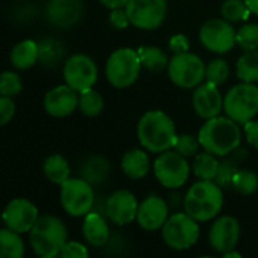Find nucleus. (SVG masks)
Returning <instances> with one entry per match:
<instances>
[{
  "label": "nucleus",
  "instance_id": "1",
  "mask_svg": "<svg viewBox=\"0 0 258 258\" xmlns=\"http://www.w3.org/2000/svg\"><path fill=\"white\" fill-rule=\"evenodd\" d=\"M198 139L206 151L218 157H225L239 148L242 142V130L239 122L230 116H215L207 119L200 128Z\"/></svg>",
  "mask_w": 258,
  "mask_h": 258
},
{
  "label": "nucleus",
  "instance_id": "2",
  "mask_svg": "<svg viewBox=\"0 0 258 258\" xmlns=\"http://www.w3.org/2000/svg\"><path fill=\"white\" fill-rule=\"evenodd\" d=\"M138 139L147 151L165 153L175 145V125L163 110H150L139 119Z\"/></svg>",
  "mask_w": 258,
  "mask_h": 258
},
{
  "label": "nucleus",
  "instance_id": "3",
  "mask_svg": "<svg viewBox=\"0 0 258 258\" xmlns=\"http://www.w3.org/2000/svg\"><path fill=\"white\" fill-rule=\"evenodd\" d=\"M184 210L198 222L215 219L224 206L222 187L212 180H200L184 197Z\"/></svg>",
  "mask_w": 258,
  "mask_h": 258
},
{
  "label": "nucleus",
  "instance_id": "4",
  "mask_svg": "<svg viewBox=\"0 0 258 258\" xmlns=\"http://www.w3.org/2000/svg\"><path fill=\"white\" fill-rule=\"evenodd\" d=\"M67 227L54 216H41L29 231V242L39 257L51 258L60 254L67 243Z\"/></svg>",
  "mask_w": 258,
  "mask_h": 258
},
{
  "label": "nucleus",
  "instance_id": "5",
  "mask_svg": "<svg viewBox=\"0 0 258 258\" xmlns=\"http://www.w3.org/2000/svg\"><path fill=\"white\" fill-rule=\"evenodd\" d=\"M142 62L139 53L133 48L124 47L115 50L106 63V77L109 83L118 89L132 86L141 73Z\"/></svg>",
  "mask_w": 258,
  "mask_h": 258
},
{
  "label": "nucleus",
  "instance_id": "6",
  "mask_svg": "<svg viewBox=\"0 0 258 258\" xmlns=\"http://www.w3.org/2000/svg\"><path fill=\"white\" fill-rule=\"evenodd\" d=\"M227 116L239 124H246L258 113V86L249 82L233 86L224 98Z\"/></svg>",
  "mask_w": 258,
  "mask_h": 258
},
{
  "label": "nucleus",
  "instance_id": "7",
  "mask_svg": "<svg viewBox=\"0 0 258 258\" xmlns=\"http://www.w3.org/2000/svg\"><path fill=\"white\" fill-rule=\"evenodd\" d=\"M165 243L174 251H186L200 239V225L189 213H175L162 227Z\"/></svg>",
  "mask_w": 258,
  "mask_h": 258
},
{
  "label": "nucleus",
  "instance_id": "8",
  "mask_svg": "<svg viewBox=\"0 0 258 258\" xmlns=\"http://www.w3.org/2000/svg\"><path fill=\"white\" fill-rule=\"evenodd\" d=\"M168 74L175 86L181 89H194L203 83L206 77V65L200 56L186 51L174 54L169 59Z\"/></svg>",
  "mask_w": 258,
  "mask_h": 258
},
{
  "label": "nucleus",
  "instance_id": "9",
  "mask_svg": "<svg viewBox=\"0 0 258 258\" xmlns=\"http://www.w3.org/2000/svg\"><path fill=\"white\" fill-rule=\"evenodd\" d=\"M60 204L70 216H86L95 204L92 184L85 178H68L60 184Z\"/></svg>",
  "mask_w": 258,
  "mask_h": 258
},
{
  "label": "nucleus",
  "instance_id": "10",
  "mask_svg": "<svg viewBox=\"0 0 258 258\" xmlns=\"http://www.w3.org/2000/svg\"><path fill=\"white\" fill-rule=\"evenodd\" d=\"M189 172L190 168L186 162V157H183L177 151L168 150L165 153H160V156L154 162V175L157 181L168 189L181 187L187 181Z\"/></svg>",
  "mask_w": 258,
  "mask_h": 258
},
{
  "label": "nucleus",
  "instance_id": "11",
  "mask_svg": "<svg viewBox=\"0 0 258 258\" xmlns=\"http://www.w3.org/2000/svg\"><path fill=\"white\" fill-rule=\"evenodd\" d=\"M125 11L130 23L142 30H154L160 27L168 14L166 0H128Z\"/></svg>",
  "mask_w": 258,
  "mask_h": 258
},
{
  "label": "nucleus",
  "instance_id": "12",
  "mask_svg": "<svg viewBox=\"0 0 258 258\" xmlns=\"http://www.w3.org/2000/svg\"><path fill=\"white\" fill-rule=\"evenodd\" d=\"M236 35L237 32L228 20L212 18L203 24L200 30V41L209 51L224 54L237 45Z\"/></svg>",
  "mask_w": 258,
  "mask_h": 258
},
{
  "label": "nucleus",
  "instance_id": "13",
  "mask_svg": "<svg viewBox=\"0 0 258 258\" xmlns=\"http://www.w3.org/2000/svg\"><path fill=\"white\" fill-rule=\"evenodd\" d=\"M63 79L77 92L91 89L98 80V68L86 54H73L63 65Z\"/></svg>",
  "mask_w": 258,
  "mask_h": 258
},
{
  "label": "nucleus",
  "instance_id": "14",
  "mask_svg": "<svg viewBox=\"0 0 258 258\" xmlns=\"http://www.w3.org/2000/svg\"><path fill=\"white\" fill-rule=\"evenodd\" d=\"M2 218L5 227L21 234L30 231L39 216L38 207L32 201L26 198H15L5 207Z\"/></svg>",
  "mask_w": 258,
  "mask_h": 258
},
{
  "label": "nucleus",
  "instance_id": "15",
  "mask_svg": "<svg viewBox=\"0 0 258 258\" xmlns=\"http://www.w3.org/2000/svg\"><path fill=\"white\" fill-rule=\"evenodd\" d=\"M139 204L130 190L113 192L106 203V215L116 225H128L138 218Z\"/></svg>",
  "mask_w": 258,
  "mask_h": 258
},
{
  "label": "nucleus",
  "instance_id": "16",
  "mask_svg": "<svg viewBox=\"0 0 258 258\" xmlns=\"http://www.w3.org/2000/svg\"><path fill=\"white\" fill-rule=\"evenodd\" d=\"M240 239V224L233 216L219 218L210 228L209 242L213 251L225 254L236 248Z\"/></svg>",
  "mask_w": 258,
  "mask_h": 258
},
{
  "label": "nucleus",
  "instance_id": "17",
  "mask_svg": "<svg viewBox=\"0 0 258 258\" xmlns=\"http://www.w3.org/2000/svg\"><path fill=\"white\" fill-rule=\"evenodd\" d=\"M79 94L70 85H59L44 97V109L50 116L65 118L79 107Z\"/></svg>",
  "mask_w": 258,
  "mask_h": 258
},
{
  "label": "nucleus",
  "instance_id": "18",
  "mask_svg": "<svg viewBox=\"0 0 258 258\" xmlns=\"http://www.w3.org/2000/svg\"><path fill=\"white\" fill-rule=\"evenodd\" d=\"M192 106L197 115L206 121L219 116L221 110L224 109V100L218 89V85L206 82L197 86L192 97Z\"/></svg>",
  "mask_w": 258,
  "mask_h": 258
},
{
  "label": "nucleus",
  "instance_id": "19",
  "mask_svg": "<svg viewBox=\"0 0 258 258\" xmlns=\"http://www.w3.org/2000/svg\"><path fill=\"white\" fill-rule=\"evenodd\" d=\"M82 0H48L45 6L47 20L60 29H68L79 23L83 15Z\"/></svg>",
  "mask_w": 258,
  "mask_h": 258
},
{
  "label": "nucleus",
  "instance_id": "20",
  "mask_svg": "<svg viewBox=\"0 0 258 258\" xmlns=\"http://www.w3.org/2000/svg\"><path fill=\"white\" fill-rule=\"evenodd\" d=\"M169 218L168 204L163 198L157 195H150L139 204L138 210V224L147 231H156L165 225Z\"/></svg>",
  "mask_w": 258,
  "mask_h": 258
},
{
  "label": "nucleus",
  "instance_id": "21",
  "mask_svg": "<svg viewBox=\"0 0 258 258\" xmlns=\"http://www.w3.org/2000/svg\"><path fill=\"white\" fill-rule=\"evenodd\" d=\"M83 237L85 240L95 246V248H101L104 246L109 239H110V230L109 225L106 222V219L98 213V212H89L85 216L83 221Z\"/></svg>",
  "mask_w": 258,
  "mask_h": 258
},
{
  "label": "nucleus",
  "instance_id": "22",
  "mask_svg": "<svg viewBox=\"0 0 258 258\" xmlns=\"http://www.w3.org/2000/svg\"><path fill=\"white\" fill-rule=\"evenodd\" d=\"M121 168L128 178L141 180L150 171V160L144 150H128L121 159Z\"/></svg>",
  "mask_w": 258,
  "mask_h": 258
},
{
  "label": "nucleus",
  "instance_id": "23",
  "mask_svg": "<svg viewBox=\"0 0 258 258\" xmlns=\"http://www.w3.org/2000/svg\"><path fill=\"white\" fill-rule=\"evenodd\" d=\"M39 59V44L32 39L20 41L11 50V63L17 70H29Z\"/></svg>",
  "mask_w": 258,
  "mask_h": 258
},
{
  "label": "nucleus",
  "instance_id": "24",
  "mask_svg": "<svg viewBox=\"0 0 258 258\" xmlns=\"http://www.w3.org/2000/svg\"><path fill=\"white\" fill-rule=\"evenodd\" d=\"M42 172L45 175V178L54 184H63L68 178H70V165L68 162L65 160L63 156L60 154H53V156H48L45 160H44V165H42Z\"/></svg>",
  "mask_w": 258,
  "mask_h": 258
},
{
  "label": "nucleus",
  "instance_id": "25",
  "mask_svg": "<svg viewBox=\"0 0 258 258\" xmlns=\"http://www.w3.org/2000/svg\"><path fill=\"white\" fill-rule=\"evenodd\" d=\"M109 172H110V165L107 159L101 156L89 157L82 166V178L89 181L92 186L103 183L109 177Z\"/></svg>",
  "mask_w": 258,
  "mask_h": 258
},
{
  "label": "nucleus",
  "instance_id": "26",
  "mask_svg": "<svg viewBox=\"0 0 258 258\" xmlns=\"http://www.w3.org/2000/svg\"><path fill=\"white\" fill-rule=\"evenodd\" d=\"M0 255L3 258H21L24 255V242L20 233L8 227L0 230Z\"/></svg>",
  "mask_w": 258,
  "mask_h": 258
},
{
  "label": "nucleus",
  "instance_id": "27",
  "mask_svg": "<svg viewBox=\"0 0 258 258\" xmlns=\"http://www.w3.org/2000/svg\"><path fill=\"white\" fill-rule=\"evenodd\" d=\"M138 53H139L142 67H145L151 73H160L169 65L168 54L162 48L148 45V47H141Z\"/></svg>",
  "mask_w": 258,
  "mask_h": 258
},
{
  "label": "nucleus",
  "instance_id": "28",
  "mask_svg": "<svg viewBox=\"0 0 258 258\" xmlns=\"http://www.w3.org/2000/svg\"><path fill=\"white\" fill-rule=\"evenodd\" d=\"M218 156L206 151V153H198L195 156L194 162V172L200 180H215L219 171L221 163L216 159Z\"/></svg>",
  "mask_w": 258,
  "mask_h": 258
},
{
  "label": "nucleus",
  "instance_id": "29",
  "mask_svg": "<svg viewBox=\"0 0 258 258\" xmlns=\"http://www.w3.org/2000/svg\"><path fill=\"white\" fill-rule=\"evenodd\" d=\"M237 77L242 82H258V50H251L242 54L236 63Z\"/></svg>",
  "mask_w": 258,
  "mask_h": 258
},
{
  "label": "nucleus",
  "instance_id": "30",
  "mask_svg": "<svg viewBox=\"0 0 258 258\" xmlns=\"http://www.w3.org/2000/svg\"><path fill=\"white\" fill-rule=\"evenodd\" d=\"M103 107H104V100L97 91H94L91 88V89H86V91L80 92V95H79V109L85 116H89V118L98 116L101 113Z\"/></svg>",
  "mask_w": 258,
  "mask_h": 258
},
{
  "label": "nucleus",
  "instance_id": "31",
  "mask_svg": "<svg viewBox=\"0 0 258 258\" xmlns=\"http://www.w3.org/2000/svg\"><path fill=\"white\" fill-rule=\"evenodd\" d=\"M231 186L242 195H252L258 189V175L249 169H237L233 177Z\"/></svg>",
  "mask_w": 258,
  "mask_h": 258
},
{
  "label": "nucleus",
  "instance_id": "32",
  "mask_svg": "<svg viewBox=\"0 0 258 258\" xmlns=\"http://www.w3.org/2000/svg\"><path fill=\"white\" fill-rule=\"evenodd\" d=\"M222 17L228 21H242L251 15V9L245 3V0H225L221 8Z\"/></svg>",
  "mask_w": 258,
  "mask_h": 258
},
{
  "label": "nucleus",
  "instance_id": "33",
  "mask_svg": "<svg viewBox=\"0 0 258 258\" xmlns=\"http://www.w3.org/2000/svg\"><path fill=\"white\" fill-rule=\"evenodd\" d=\"M63 56V48L54 39H44L39 44V60L45 67H54Z\"/></svg>",
  "mask_w": 258,
  "mask_h": 258
},
{
  "label": "nucleus",
  "instance_id": "34",
  "mask_svg": "<svg viewBox=\"0 0 258 258\" xmlns=\"http://www.w3.org/2000/svg\"><path fill=\"white\" fill-rule=\"evenodd\" d=\"M230 77V67L227 60L224 59H215L206 67V79L210 83L215 85H222L228 80Z\"/></svg>",
  "mask_w": 258,
  "mask_h": 258
},
{
  "label": "nucleus",
  "instance_id": "35",
  "mask_svg": "<svg viewBox=\"0 0 258 258\" xmlns=\"http://www.w3.org/2000/svg\"><path fill=\"white\" fill-rule=\"evenodd\" d=\"M236 42L237 45L245 50H257L258 48V24H246L242 29L237 30L236 35Z\"/></svg>",
  "mask_w": 258,
  "mask_h": 258
},
{
  "label": "nucleus",
  "instance_id": "36",
  "mask_svg": "<svg viewBox=\"0 0 258 258\" xmlns=\"http://www.w3.org/2000/svg\"><path fill=\"white\" fill-rule=\"evenodd\" d=\"M23 89V80L17 73L5 71L0 77V94L5 97H14Z\"/></svg>",
  "mask_w": 258,
  "mask_h": 258
},
{
  "label": "nucleus",
  "instance_id": "37",
  "mask_svg": "<svg viewBox=\"0 0 258 258\" xmlns=\"http://www.w3.org/2000/svg\"><path fill=\"white\" fill-rule=\"evenodd\" d=\"M201 148V142L198 138H194L192 135H180L177 136L174 150L180 153L183 157H194L198 154Z\"/></svg>",
  "mask_w": 258,
  "mask_h": 258
},
{
  "label": "nucleus",
  "instance_id": "38",
  "mask_svg": "<svg viewBox=\"0 0 258 258\" xmlns=\"http://www.w3.org/2000/svg\"><path fill=\"white\" fill-rule=\"evenodd\" d=\"M236 172H237V168L234 166V163H230V160H227L225 163L219 166V171L215 180L221 187H230Z\"/></svg>",
  "mask_w": 258,
  "mask_h": 258
},
{
  "label": "nucleus",
  "instance_id": "39",
  "mask_svg": "<svg viewBox=\"0 0 258 258\" xmlns=\"http://www.w3.org/2000/svg\"><path fill=\"white\" fill-rule=\"evenodd\" d=\"M59 255L63 258H88L89 251L80 242H67Z\"/></svg>",
  "mask_w": 258,
  "mask_h": 258
},
{
  "label": "nucleus",
  "instance_id": "40",
  "mask_svg": "<svg viewBox=\"0 0 258 258\" xmlns=\"http://www.w3.org/2000/svg\"><path fill=\"white\" fill-rule=\"evenodd\" d=\"M15 115V103L12 101V97L2 95L0 98V124L6 125Z\"/></svg>",
  "mask_w": 258,
  "mask_h": 258
},
{
  "label": "nucleus",
  "instance_id": "41",
  "mask_svg": "<svg viewBox=\"0 0 258 258\" xmlns=\"http://www.w3.org/2000/svg\"><path fill=\"white\" fill-rule=\"evenodd\" d=\"M190 48V42L189 38L183 33H177L169 39V50L174 54H180V53H186Z\"/></svg>",
  "mask_w": 258,
  "mask_h": 258
},
{
  "label": "nucleus",
  "instance_id": "42",
  "mask_svg": "<svg viewBox=\"0 0 258 258\" xmlns=\"http://www.w3.org/2000/svg\"><path fill=\"white\" fill-rule=\"evenodd\" d=\"M110 24L115 27V29H125L127 26H130V18H128V14L125 11V8H116V9H112V14H110Z\"/></svg>",
  "mask_w": 258,
  "mask_h": 258
},
{
  "label": "nucleus",
  "instance_id": "43",
  "mask_svg": "<svg viewBox=\"0 0 258 258\" xmlns=\"http://www.w3.org/2000/svg\"><path fill=\"white\" fill-rule=\"evenodd\" d=\"M245 135L248 142L258 150V121L251 119L249 122L245 124Z\"/></svg>",
  "mask_w": 258,
  "mask_h": 258
},
{
  "label": "nucleus",
  "instance_id": "44",
  "mask_svg": "<svg viewBox=\"0 0 258 258\" xmlns=\"http://www.w3.org/2000/svg\"><path fill=\"white\" fill-rule=\"evenodd\" d=\"M103 3V6L109 8V9H116V8H125L128 0H100Z\"/></svg>",
  "mask_w": 258,
  "mask_h": 258
},
{
  "label": "nucleus",
  "instance_id": "45",
  "mask_svg": "<svg viewBox=\"0 0 258 258\" xmlns=\"http://www.w3.org/2000/svg\"><path fill=\"white\" fill-rule=\"evenodd\" d=\"M245 3L248 5L251 12H254V14L258 15V0H245Z\"/></svg>",
  "mask_w": 258,
  "mask_h": 258
},
{
  "label": "nucleus",
  "instance_id": "46",
  "mask_svg": "<svg viewBox=\"0 0 258 258\" xmlns=\"http://www.w3.org/2000/svg\"><path fill=\"white\" fill-rule=\"evenodd\" d=\"M222 255H224L225 258H231V257L240 258V257H242V255H240L239 252H236V251H233V249H231V251H228V252H225V254H222Z\"/></svg>",
  "mask_w": 258,
  "mask_h": 258
}]
</instances>
